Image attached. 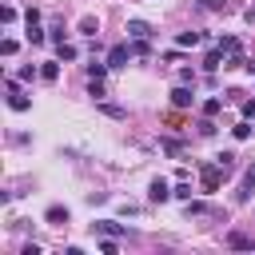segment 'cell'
<instances>
[{"label": "cell", "instance_id": "cell-1", "mask_svg": "<svg viewBox=\"0 0 255 255\" xmlns=\"http://www.w3.org/2000/svg\"><path fill=\"white\" fill-rule=\"evenodd\" d=\"M223 175H227V171L219 167V159H215V163H203V167H199V179H203V191H219V179H223Z\"/></svg>", "mask_w": 255, "mask_h": 255}, {"label": "cell", "instance_id": "cell-2", "mask_svg": "<svg viewBox=\"0 0 255 255\" xmlns=\"http://www.w3.org/2000/svg\"><path fill=\"white\" fill-rule=\"evenodd\" d=\"M8 108H12V112H28V108H32V100L20 92V80H16V76L8 80Z\"/></svg>", "mask_w": 255, "mask_h": 255}, {"label": "cell", "instance_id": "cell-3", "mask_svg": "<svg viewBox=\"0 0 255 255\" xmlns=\"http://www.w3.org/2000/svg\"><path fill=\"white\" fill-rule=\"evenodd\" d=\"M131 56H135V52H131V40H128V44H116V48L108 52V64H112V68H124Z\"/></svg>", "mask_w": 255, "mask_h": 255}, {"label": "cell", "instance_id": "cell-4", "mask_svg": "<svg viewBox=\"0 0 255 255\" xmlns=\"http://www.w3.org/2000/svg\"><path fill=\"white\" fill-rule=\"evenodd\" d=\"M147 199H151V203H163V199H171V187H167V179H159V175H155V179L147 183Z\"/></svg>", "mask_w": 255, "mask_h": 255}, {"label": "cell", "instance_id": "cell-5", "mask_svg": "<svg viewBox=\"0 0 255 255\" xmlns=\"http://www.w3.org/2000/svg\"><path fill=\"white\" fill-rule=\"evenodd\" d=\"M92 231H96V235H116V239H120V235H128V227H124V223H116V219H100V223H92Z\"/></svg>", "mask_w": 255, "mask_h": 255}, {"label": "cell", "instance_id": "cell-6", "mask_svg": "<svg viewBox=\"0 0 255 255\" xmlns=\"http://www.w3.org/2000/svg\"><path fill=\"white\" fill-rule=\"evenodd\" d=\"M251 191H255V163L243 171V187L235 191V199H239V203H247V199H251Z\"/></svg>", "mask_w": 255, "mask_h": 255}, {"label": "cell", "instance_id": "cell-7", "mask_svg": "<svg viewBox=\"0 0 255 255\" xmlns=\"http://www.w3.org/2000/svg\"><path fill=\"white\" fill-rule=\"evenodd\" d=\"M147 36H151L147 20H128V40H147Z\"/></svg>", "mask_w": 255, "mask_h": 255}, {"label": "cell", "instance_id": "cell-8", "mask_svg": "<svg viewBox=\"0 0 255 255\" xmlns=\"http://www.w3.org/2000/svg\"><path fill=\"white\" fill-rule=\"evenodd\" d=\"M171 104H175V108H191V104H195V92H191L187 84H179V88L171 92Z\"/></svg>", "mask_w": 255, "mask_h": 255}, {"label": "cell", "instance_id": "cell-9", "mask_svg": "<svg viewBox=\"0 0 255 255\" xmlns=\"http://www.w3.org/2000/svg\"><path fill=\"white\" fill-rule=\"evenodd\" d=\"M44 219H48V223H52V227H64V223H68V219H72V211H68V207H60V203H52V207H48V215H44Z\"/></svg>", "mask_w": 255, "mask_h": 255}, {"label": "cell", "instance_id": "cell-10", "mask_svg": "<svg viewBox=\"0 0 255 255\" xmlns=\"http://www.w3.org/2000/svg\"><path fill=\"white\" fill-rule=\"evenodd\" d=\"M60 64H64V60H44V64H40V80H48V84H52V80L60 76Z\"/></svg>", "mask_w": 255, "mask_h": 255}, {"label": "cell", "instance_id": "cell-11", "mask_svg": "<svg viewBox=\"0 0 255 255\" xmlns=\"http://www.w3.org/2000/svg\"><path fill=\"white\" fill-rule=\"evenodd\" d=\"M84 68H88V80H104L112 64H108V60H104V64H100V60H92V64H84Z\"/></svg>", "mask_w": 255, "mask_h": 255}, {"label": "cell", "instance_id": "cell-12", "mask_svg": "<svg viewBox=\"0 0 255 255\" xmlns=\"http://www.w3.org/2000/svg\"><path fill=\"white\" fill-rule=\"evenodd\" d=\"M100 112H104V116H112V120H128V112H124L120 104H108V100H100Z\"/></svg>", "mask_w": 255, "mask_h": 255}, {"label": "cell", "instance_id": "cell-13", "mask_svg": "<svg viewBox=\"0 0 255 255\" xmlns=\"http://www.w3.org/2000/svg\"><path fill=\"white\" fill-rule=\"evenodd\" d=\"M199 40H203L199 32H179V36H175V44H179V48H195Z\"/></svg>", "mask_w": 255, "mask_h": 255}, {"label": "cell", "instance_id": "cell-14", "mask_svg": "<svg viewBox=\"0 0 255 255\" xmlns=\"http://www.w3.org/2000/svg\"><path fill=\"white\" fill-rule=\"evenodd\" d=\"M227 243H231V247H239V251H247V247H255V243H251V239H247L243 231H231V235H227Z\"/></svg>", "mask_w": 255, "mask_h": 255}, {"label": "cell", "instance_id": "cell-15", "mask_svg": "<svg viewBox=\"0 0 255 255\" xmlns=\"http://www.w3.org/2000/svg\"><path fill=\"white\" fill-rule=\"evenodd\" d=\"M80 32H84V36H96V32H100V20H96V16H84V20H80Z\"/></svg>", "mask_w": 255, "mask_h": 255}, {"label": "cell", "instance_id": "cell-16", "mask_svg": "<svg viewBox=\"0 0 255 255\" xmlns=\"http://www.w3.org/2000/svg\"><path fill=\"white\" fill-rule=\"evenodd\" d=\"M28 40H32V44H44V40H48V36L40 32V20H28Z\"/></svg>", "mask_w": 255, "mask_h": 255}, {"label": "cell", "instance_id": "cell-17", "mask_svg": "<svg viewBox=\"0 0 255 255\" xmlns=\"http://www.w3.org/2000/svg\"><path fill=\"white\" fill-rule=\"evenodd\" d=\"M76 44H56V60H76Z\"/></svg>", "mask_w": 255, "mask_h": 255}, {"label": "cell", "instance_id": "cell-18", "mask_svg": "<svg viewBox=\"0 0 255 255\" xmlns=\"http://www.w3.org/2000/svg\"><path fill=\"white\" fill-rule=\"evenodd\" d=\"M219 60H223V52H219V44H215V48L207 52V60H203V68H207V72H215V68H219Z\"/></svg>", "mask_w": 255, "mask_h": 255}, {"label": "cell", "instance_id": "cell-19", "mask_svg": "<svg viewBox=\"0 0 255 255\" xmlns=\"http://www.w3.org/2000/svg\"><path fill=\"white\" fill-rule=\"evenodd\" d=\"M231 131H235V139H251V120H239Z\"/></svg>", "mask_w": 255, "mask_h": 255}, {"label": "cell", "instance_id": "cell-20", "mask_svg": "<svg viewBox=\"0 0 255 255\" xmlns=\"http://www.w3.org/2000/svg\"><path fill=\"white\" fill-rule=\"evenodd\" d=\"M159 147H163L167 155H179V151H183V143H179V139H171V135H167V139H159Z\"/></svg>", "mask_w": 255, "mask_h": 255}, {"label": "cell", "instance_id": "cell-21", "mask_svg": "<svg viewBox=\"0 0 255 255\" xmlns=\"http://www.w3.org/2000/svg\"><path fill=\"white\" fill-rule=\"evenodd\" d=\"M195 4H199L203 12H223V8H227V0H195Z\"/></svg>", "mask_w": 255, "mask_h": 255}, {"label": "cell", "instance_id": "cell-22", "mask_svg": "<svg viewBox=\"0 0 255 255\" xmlns=\"http://www.w3.org/2000/svg\"><path fill=\"white\" fill-rule=\"evenodd\" d=\"M36 76H40V68H36V64H24V68L16 72V80H36Z\"/></svg>", "mask_w": 255, "mask_h": 255}, {"label": "cell", "instance_id": "cell-23", "mask_svg": "<svg viewBox=\"0 0 255 255\" xmlns=\"http://www.w3.org/2000/svg\"><path fill=\"white\" fill-rule=\"evenodd\" d=\"M215 159H219V167H223V171H231V167H235V151H219Z\"/></svg>", "mask_w": 255, "mask_h": 255}, {"label": "cell", "instance_id": "cell-24", "mask_svg": "<svg viewBox=\"0 0 255 255\" xmlns=\"http://www.w3.org/2000/svg\"><path fill=\"white\" fill-rule=\"evenodd\" d=\"M219 112H223V100H207L203 104V116H219Z\"/></svg>", "mask_w": 255, "mask_h": 255}, {"label": "cell", "instance_id": "cell-25", "mask_svg": "<svg viewBox=\"0 0 255 255\" xmlns=\"http://www.w3.org/2000/svg\"><path fill=\"white\" fill-rule=\"evenodd\" d=\"M171 195H175V199H183V203H187V199H191V187H187V183H175V187H171Z\"/></svg>", "mask_w": 255, "mask_h": 255}, {"label": "cell", "instance_id": "cell-26", "mask_svg": "<svg viewBox=\"0 0 255 255\" xmlns=\"http://www.w3.org/2000/svg\"><path fill=\"white\" fill-rule=\"evenodd\" d=\"M88 96H92V100H104V84L92 80V84H88Z\"/></svg>", "mask_w": 255, "mask_h": 255}, {"label": "cell", "instance_id": "cell-27", "mask_svg": "<svg viewBox=\"0 0 255 255\" xmlns=\"http://www.w3.org/2000/svg\"><path fill=\"white\" fill-rule=\"evenodd\" d=\"M239 112H243V120H255V100H243Z\"/></svg>", "mask_w": 255, "mask_h": 255}, {"label": "cell", "instance_id": "cell-28", "mask_svg": "<svg viewBox=\"0 0 255 255\" xmlns=\"http://www.w3.org/2000/svg\"><path fill=\"white\" fill-rule=\"evenodd\" d=\"M0 20H4V24H12V20H16V8H12V4H4V8H0Z\"/></svg>", "mask_w": 255, "mask_h": 255}, {"label": "cell", "instance_id": "cell-29", "mask_svg": "<svg viewBox=\"0 0 255 255\" xmlns=\"http://www.w3.org/2000/svg\"><path fill=\"white\" fill-rule=\"evenodd\" d=\"M199 135H215V124H211V116H207V120H199Z\"/></svg>", "mask_w": 255, "mask_h": 255}, {"label": "cell", "instance_id": "cell-30", "mask_svg": "<svg viewBox=\"0 0 255 255\" xmlns=\"http://www.w3.org/2000/svg\"><path fill=\"white\" fill-rule=\"evenodd\" d=\"M207 211V203H195V199H187V215H203Z\"/></svg>", "mask_w": 255, "mask_h": 255}, {"label": "cell", "instance_id": "cell-31", "mask_svg": "<svg viewBox=\"0 0 255 255\" xmlns=\"http://www.w3.org/2000/svg\"><path fill=\"white\" fill-rule=\"evenodd\" d=\"M16 48H20L16 40H4V44H0V52H4V56H16Z\"/></svg>", "mask_w": 255, "mask_h": 255}]
</instances>
